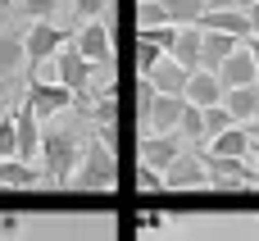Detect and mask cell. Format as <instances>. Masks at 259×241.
Returning <instances> with one entry per match:
<instances>
[{
	"instance_id": "obj_22",
	"label": "cell",
	"mask_w": 259,
	"mask_h": 241,
	"mask_svg": "<svg viewBox=\"0 0 259 241\" xmlns=\"http://www.w3.org/2000/svg\"><path fill=\"white\" fill-rule=\"evenodd\" d=\"M173 132H178V137H182V146H187V141H191V150H200V146H205V118H200V109H196V105H187V109H182V118H178V128H173Z\"/></svg>"
},
{
	"instance_id": "obj_13",
	"label": "cell",
	"mask_w": 259,
	"mask_h": 241,
	"mask_svg": "<svg viewBox=\"0 0 259 241\" xmlns=\"http://www.w3.org/2000/svg\"><path fill=\"white\" fill-rule=\"evenodd\" d=\"M223 109H228V118L237 123V128H246L250 118L259 114V82L255 87H237V91H223V100H219Z\"/></svg>"
},
{
	"instance_id": "obj_6",
	"label": "cell",
	"mask_w": 259,
	"mask_h": 241,
	"mask_svg": "<svg viewBox=\"0 0 259 241\" xmlns=\"http://www.w3.org/2000/svg\"><path fill=\"white\" fill-rule=\"evenodd\" d=\"M64 41H68V32L55 18H41V23H32L23 32V55H27V64H41V59H55V50Z\"/></svg>"
},
{
	"instance_id": "obj_10",
	"label": "cell",
	"mask_w": 259,
	"mask_h": 241,
	"mask_svg": "<svg viewBox=\"0 0 259 241\" xmlns=\"http://www.w3.org/2000/svg\"><path fill=\"white\" fill-rule=\"evenodd\" d=\"M68 41H73V50L91 64V68H105L109 64V27L96 18V23H82L77 32H68Z\"/></svg>"
},
{
	"instance_id": "obj_30",
	"label": "cell",
	"mask_w": 259,
	"mask_h": 241,
	"mask_svg": "<svg viewBox=\"0 0 259 241\" xmlns=\"http://www.w3.org/2000/svg\"><path fill=\"white\" fill-rule=\"evenodd\" d=\"M23 237V219L18 214H0V241H14Z\"/></svg>"
},
{
	"instance_id": "obj_12",
	"label": "cell",
	"mask_w": 259,
	"mask_h": 241,
	"mask_svg": "<svg viewBox=\"0 0 259 241\" xmlns=\"http://www.w3.org/2000/svg\"><path fill=\"white\" fill-rule=\"evenodd\" d=\"M187 146H182V137L178 132H164V137H141V164L146 169H155V173H164L178 155H182Z\"/></svg>"
},
{
	"instance_id": "obj_31",
	"label": "cell",
	"mask_w": 259,
	"mask_h": 241,
	"mask_svg": "<svg viewBox=\"0 0 259 241\" xmlns=\"http://www.w3.org/2000/svg\"><path fill=\"white\" fill-rule=\"evenodd\" d=\"M27 77H32V82H55V59H41V64H27Z\"/></svg>"
},
{
	"instance_id": "obj_7",
	"label": "cell",
	"mask_w": 259,
	"mask_h": 241,
	"mask_svg": "<svg viewBox=\"0 0 259 241\" xmlns=\"http://www.w3.org/2000/svg\"><path fill=\"white\" fill-rule=\"evenodd\" d=\"M91 77H96V68L73 50V41H64V46L55 50V82H59L64 91H73V96H77V91H87V87H91Z\"/></svg>"
},
{
	"instance_id": "obj_37",
	"label": "cell",
	"mask_w": 259,
	"mask_h": 241,
	"mask_svg": "<svg viewBox=\"0 0 259 241\" xmlns=\"http://www.w3.org/2000/svg\"><path fill=\"white\" fill-rule=\"evenodd\" d=\"M241 132H246L250 141H259V114H255V118H250V123H246V128H241Z\"/></svg>"
},
{
	"instance_id": "obj_40",
	"label": "cell",
	"mask_w": 259,
	"mask_h": 241,
	"mask_svg": "<svg viewBox=\"0 0 259 241\" xmlns=\"http://www.w3.org/2000/svg\"><path fill=\"white\" fill-rule=\"evenodd\" d=\"M9 5H14V0H0V9H9Z\"/></svg>"
},
{
	"instance_id": "obj_21",
	"label": "cell",
	"mask_w": 259,
	"mask_h": 241,
	"mask_svg": "<svg viewBox=\"0 0 259 241\" xmlns=\"http://www.w3.org/2000/svg\"><path fill=\"white\" fill-rule=\"evenodd\" d=\"M36 182H41V169H36V164L0 159V187H14V191H23V187H36Z\"/></svg>"
},
{
	"instance_id": "obj_25",
	"label": "cell",
	"mask_w": 259,
	"mask_h": 241,
	"mask_svg": "<svg viewBox=\"0 0 259 241\" xmlns=\"http://www.w3.org/2000/svg\"><path fill=\"white\" fill-rule=\"evenodd\" d=\"M200 118H205V141H214L219 132H228V128H237V123L228 118V109H223V105H209V109H200Z\"/></svg>"
},
{
	"instance_id": "obj_35",
	"label": "cell",
	"mask_w": 259,
	"mask_h": 241,
	"mask_svg": "<svg viewBox=\"0 0 259 241\" xmlns=\"http://www.w3.org/2000/svg\"><path fill=\"white\" fill-rule=\"evenodd\" d=\"M150 100H155V87H150V82H146V77H141V82H137V105H141V109H146V105H150Z\"/></svg>"
},
{
	"instance_id": "obj_41",
	"label": "cell",
	"mask_w": 259,
	"mask_h": 241,
	"mask_svg": "<svg viewBox=\"0 0 259 241\" xmlns=\"http://www.w3.org/2000/svg\"><path fill=\"white\" fill-rule=\"evenodd\" d=\"M255 187H259V169H255Z\"/></svg>"
},
{
	"instance_id": "obj_29",
	"label": "cell",
	"mask_w": 259,
	"mask_h": 241,
	"mask_svg": "<svg viewBox=\"0 0 259 241\" xmlns=\"http://www.w3.org/2000/svg\"><path fill=\"white\" fill-rule=\"evenodd\" d=\"M137 228H141V232H168V228H173V219H168V214H159V210H150V214H141V219H137Z\"/></svg>"
},
{
	"instance_id": "obj_9",
	"label": "cell",
	"mask_w": 259,
	"mask_h": 241,
	"mask_svg": "<svg viewBox=\"0 0 259 241\" xmlns=\"http://www.w3.org/2000/svg\"><path fill=\"white\" fill-rule=\"evenodd\" d=\"M36 155H41V123L23 100H14V159L32 164Z\"/></svg>"
},
{
	"instance_id": "obj_4",
	"label": "cell",
	"mask_w": 259,
	"mask_h": 241,
	"mask_svg": "<svg viewBox=\"0 0 259 241\" xmlns=\"http://www.w3.org/2000/svg\"><path fill=\"white\" fill-rule=\"evenodd\" d=\"M159 187L164 191H196V187H209V173L200 164V150H182L164 173H159Z\"/></svg>"
},
{
	"instance_id": "obj_28",
	"label": "cell",
	"mask_w": 259,
	"mask_h": 241,
	"mask_svg": "<svg viewBox=\"0 0 259 241\" xmlns=\"http://www.w3.org/2000/svg\"><path fill=\"white\" fill-rule=\"evenodd\" d=\"M73 5V14H77V23H96L105 9H109V0H68Z\"/></svg>"
},
{
	"instance_id": "obj_39",
	"label": "cell",
	"mask_w": 259,
	"mask_h": 241,
	"mask_svg": "<svg viewBox=\"0 0 259 241\" xmlns=\"http://www.w3.org/2000/svg\"><path fill=\"white\" fill-rule=\"evenodd\" d=\"M250 155H255V164H259V141H250Z\"/></svg>"
},
{
	"instance_id": "obj_23",
	"label": "cell",
	"mask_w": 259,
	"mask_h": 241,
	"mask_svg": "<svg viewBox=\"0 0 259 241\" xmlns=\"http://www.w3.org/2000/svg\"><path fill=\"white\" fill-rule=\"evenodd\" d=\"M200 14H205L200 0H164V18H168L173 27H196Z\"/></svg>"
},
{
	"instance_id": "obj_1",
	"label": "cell",
	"mask_w": 259,
	"mask_h": 241,
	"mask_svg": "<svg viewBox=\"0 0 259 241\" xmlns=\"http://www.w3.org/2000/svg\"><path fill=\"white\" fill-rule=\"evenodd\" d=\"M91 141V128L77 118V123H64V118H50L41 123V182L50 187H68L73 173H77V159Z\"/></svg>"
},
{
	"instance_id": "obj_26",
	"label": "cell",
	"mask_w": 259,
	"mask_h": 241,
	"mask_svg": "<svg viewBox=\"0 0 259 241\" xmlns=\"http://www.w3.org/2000/svg\"><path fill=\"white\" fill-rule=\"evenodd\" d=\"M159 59H164V50H159L155 41H146V36H137V68H141V77H146V73H150V68H155Z\"/></svg>"
},
{
	"instance_id": "obj_17",
	"label": "cell",
	"mask_w": 259,
	"mask_h": 241,
	"mask_svg": "<svg viewBox=\"0 0 259 241\" xmlns=\"http://www.w3.org/2000/svg\"><path fill=\"white\" fill-rule=\"evenodd\" d=\"M182 100H187V105H196V109H209V105H219V100H223V87H219V77H214V73L196 68V73L187 77Z\"/></svg>"
},
{
	"instance_id": "obj_15",
	"label": "cell",
	"mask_w": 259,
	"mask_h": 241,
	"mask_svg": "<svg viewBox=\"0 0 259 241\" xmlns=\"http://www.w3.org/2000/svg\"><path fill=\"white\" fill-rule=\"evenodd\" d=\"M178 68H187V73H196L200 68V27H178V36H173V46L164 50Z\"/></svg>"
},
{
	"instance_id": "obj_8",
	"label": "cell",
	"mask_w": 259,
	"mask_h": 241,
	"mask_svg": "<svg viewBox=\"0 0 259 241\" xmlns=\"http://www.w3.org/2000/svg\"><path fill=\"white\" fill-rule=\"evenodd\" d=\"M182 109H187L182 96H155V100L141 109V137H164V132H173L178 118H182Z\"/></svg>"
},
{
	"instance_id": "obj_27",
	"label": "cell",
	"mask_w": 259,
	"mask_h": 241,
	"mask_svg": "<svg viewBox=\"0 0 259 241\" xmlns=\"http://www.w3.org/2000/svg\"><path fill=\"white\" fill-rule=\"evenodd\" d=\"M64 0H18V9L32 18V23H41V18H55V9H59Z\"/></svg>"
},
{
	"instance_id": "obj_34",
	"label": "cell",
	"mask_w": 259,
	"mask_h": 241,
	"mask_svg": "<svg viewBox=\"0 0 259 241\" xmlns=\"http://www.w3.org/2000/svg\"><path fill=\"white\" fill-rule=\"evenodd\" d=\"M241 14H246V27H250V41H255V36H259V0H255V5H246Z\"/></svg>"
},
{
	"instance_id": "obj_5",
	"label": "cell",
	"mask_w": 259,
	"mask_h": 241,
	"mask_svg": "<svg viewBox=\"0 0 259 241\" xmlns=\"http://www.w3.org/2000/svg\"><path fill=\"white\" fill-rule=\"evenodd\" d=\"M200 164L209 173V187H219V191H246V187H255V169L246 159H214V155L200 150Z\"/></svg>"
},
{
	"instance_id": "obj_2",
	"label": "cell",
	"mask_w": 259,
	"mask_h": 241,
	"mask_svg": "<svg viewBox=\"0 0 259 241\" xmlns=\"http://www.w3.org/2000/svg\"><path fill=\"white\" fill-rule=\"evenodd\" d=\"M114 178H118V169H114V150H109L105 141H96V132H91V141H87V150H82V159H77L73 187H82V191H109Z\"/></svg>"
},
{
	"instance_id": "obj_33",
	"label": "cell",
	"mask_w": 259,
	"mask_h": 241,
	"mask_svg": "<svg viewBox=\"0 0 259 241\" xmlns=\"http://www.w3.org/2000/svg\"><path fill=\"white\" fill-rule=\"evenodd\" d=\"M14 96H18V82L9 77V82H0V118L9 114V105H14Z\"/></svg>"
},
{
	"instance_id": "obj_16",
	"label": "cell",
	"mask_w": 259,
	"mask_h": 241,
	"mask_svg": "<svg viewBox=\"0 0 259 241\" xmlns=\"http://www.w3.org/2000/svg\"><path fill=\"white\" fill-rule=\"evenodd\" d=\"M187 77H191V73H187V68H178L168 55L146 73V82L155 87V96H182V91H187Z\"/></svg>"
},
{
	"instance_id": "obj_20",
	"label": "cell",
	"mask_w": 259,
	"mask_h": 241,
	"mask_svg": "<svg viewBox=\"0 0 259 241\" xmlns=\"http://www.w3.org/2000/svg\"><path fill=\"white\" fill-rule=\"evenodd\" d=\"M23 68H27V55H23V36H14V32H0V82L18 77Z\"/></svg>"
},
{
	"instance_id": "obj_32",
	"label": "cell",
	"mask_w": 259,
	"mask_h": 241,
	"mask_svg": "<svg viewBox=\"0 0 259 241\" xmlns=\"http://www.w3.org/2000/svg\"><path fill=\"white\" fill-rule=\"evenodd\" d=\"M137 187H141V191H159V173L146 169V164H137Z\"/></svg>"
},
{
	"instance_id": "obj_18",
	"label": "cell",
	"mask_w": 259,
	"mask_h": 241,
	"mask_svg": "<svg viewBox=\"0 0 259 241\" xmlns=\"http://www.w3.org/2000/svg\"><path fill=\"white\" fill-rule=\"evenodd\" d=\"M237 46H241V41L228 36V32H200V68H205V73H219V64H223Z\"/></svg>"
},
{
	"instance_id": "obj_11",
	"label": "cell",
	"mask_w": 259,
	"mask_h": 241,
	"mask_svg": "<svg viewBox=\"0 0 259 241\" xmlns=\"http://www.w3.org/2000/svg\"><path fill=\"white\" fill-rule=\"evenodd\" d=\"M214 77H219V87H223V91H237V87H255V82H259L255 59H250L246 41H241V46H237V50H232V55L219 64V73H214Z\"/></svg>"
},
{
	"instance_id": "obj_19",
	"label": "cell",
	"mask_w": 259,
	"mask_h": 241,
	"mask_svg": "<svg viewBox=\"0 0 259 241\" xmlns=\"http://www.w3.org/2000/svg\"><path fill=\"white\" fill-rule=\"evenodd\" d=\"M205 155H214V159H246L250 155V137L241 128H228L214 141H205Z\"/></svg>"
},
{
	"instance_id": "obj_14",
	"label": "cell",
	"mask_w": 259,
	"mask_h": 241,
	"mask_svg": "<svg viewBox=\"0 0 259 241\" xmlns=\"http://www.w3.org/2000/svg\"><path fill=\"white\" fill-rule=\"evenodd\" d=\"M200 32H228V36H237V41H250V27H246V14L232 5V9H214V14H200V23H196Z\"/></svg>"
},
{
	"instance_id": "obj_36",
	"label": "cell",
	"mask_w": 259,
	"mask_h": 241,
	"mask_svg": "<svg viewBox=\"0 0 259 241\" xmlns=\"http://www.w3.org/2000/svg\"><path fill=\"white\" fill-rule=\"evenodd\" d=\"M200 5H205V14H214V9H232L237 0H200Z\"/></svg>"
},
{
	"instance_id": "obj_3",
	"label": "cell",
	"mask_w": 259,
	"mask_h": 241,
	"mask_svg": "<svg viewBox=\"0 0 259 241\" xmlns=\"http://www.w3.org/2000/svg\"><path fill=\"white\" fill-rule=\"evenodd\" d=\"M23 105L36 114V123H50V118L68 114V105H73V91H64L59 82H27V91H23Z\"/></svg>"
},
{
	"instance_id": "obj_38",
	"label": "cell",
	"mask_w": 259,
	"mask_h": 241,
	"mask_svg": "<svg viewBox=\"0 0 259 241\" xmlns=\"http://www.w3.org/2000/svg\"><path fill=\"white\" fill-rule=\"evenodd\" d=\"M246 50H250V59H255V73H259V36H255V41H246Z\"/></svg>"
},
{
	"instance_id": "obj_24",
	"label": "cell",
	"mask_w": 259,
	"mask_h": 241,
	"mask_svg": "<svg viewBox=\"0 0 259 241\" xmlns=\"http://www.w3.org/2000/svg\"><path fill=\"white\" fill-rule=\"evenodd\" d=\"M137 23H141V32H150V27H164L168 18H164V0H141L137 5ZM173 27V23H168Z\"/></svg>"
}]
</instances>
